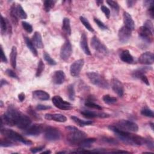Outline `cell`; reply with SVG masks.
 I'll list each match as a JSON object with an SVG mask.
<instances>
[{"mask_svg":"<svg viewBox=\"0 0 154 154\" xmlns=\"http://www.w3.org/2000/svg\"><path fill=\"white\" fill-rule=\"evenodd\" d=\"M108 128L115 133L119 139L125 144L131 146H141L145 143L146 138L131 134L130 132H126L119 130L113 125H110Z\"/></svg>","mask_w":154,"mask_h":154,"instance_id":"cell-1","label":"cell"},{"mask_svg":"<svg viewBox=\"0 0 154 154\" xmlns=\"http://www.w3.org/2000/svg\"><path fill=\"white\" fill-rule=\"evenodd\" d=\"M22 112L17 110L13 106H9L6 112L2 115L1 117V126L7 125L8 126H13L16 125V121Z\"/></svg>","mask_w":154,"mask_h":154,"instance_id":"cell-2","label":"cell"},{"mask_svg":"<svg viewBox=\"0 0 154 154\" xmlns=\"http://www.w3.org/2000/svg\"><path fill=\"white\" fill-rule=\"evenodd\" d=\"M66 129L69 132L67 139L70 144H79L81 141L87 137L86 133L79 130L76 127L67 126L66 127Z\"/></svg>","mask_w":154,"mask_h":154,"instance_id":"cell-3","label":"cell"},{"mask_svg":"<svg viewBox=\"0 0 154 154\" xmlns=\"http://www.w3.org/2000/svg\"><path fill=\"white\" fill-rule=\"evenodd\" d=\"M1 133L4 136H5L7 138H8V139L14 141L20 142V143H22L25 145H27V146L31 145L32 143L31 141L26 140L25 138H23L20 134L17 133V132L14 131L10 129L1 128Z\"/></svg>","mask_w":154,"mask_h":154,"instance_id":"cell-4","label":"cell"},{"mask_svg":"<svg viewBox=\"0 0 154 154\" xmlns=\"http://www.w3.org/2000/svg\"><path fill=\"white\" fill-rule=\"evenodd\" d=\"M87 76L91 83L93 85L103 89H108L109 88V85L107 80L99 73L91 72L87 73Z\"/></svg>","mask_w":154,"mask_h":154,"instance_id":"cell-5","label":"cell"},{"mask_svg":"<svg viewBox=\"0 0 154 154\" xmlns=\"http://www.w3.org/2000/svg\"><path fill=\"white\" fill-rule=\"evenodd\" d=\"M119 130L126 132H137L138 131V125L134 122L126 120H121L114 125Z\"/></svg>","mask_w":154,"mask_h":154,"instance_id":"cell-6","label":"cell"},{"mask_svg":"<svg viewBox=\"0 0 154 154\" xmlns=\"http://www.w3.org/2000/svg\"><path fill=\"white\" fill-rule=\"evenodd\" d=\"M60 131L54 127H47L45 129V138L50 141H56L60 138Z\"/></svg>","mask_w":154,"mask_h":154,"instance_id":"cell-7","label":"cell"},{"mask_svg":"<svg viewBox=\"0 0 154 154\" xmlns=\"http://www.w3.org/2000/svg\"><path fill=\"white\" fill-rule=\"evenodd\" d=\"M139 37L145 42L150 43L153 41V32L149 28L145 26H141L138 30Z\"/></svg>","mask_w":154,"mask_h":154,"instance_id":"cell-8","label":"cell"},{"mask_svg":"<svg viewBox=\"0 0 154 154\" xmlns=\"http://www.w3.org/2000/svg\"><path fill=\"white\" fill-rule=\"evenodd\" d=\"M52 101L53 104L60 109L69 110L72 108V105L69 102L63 100L60 96H54L52 99Z\"/></svg>","mask_w":154,"mask_h":154,"instance_id":"cell-9","label":"cell"},{"mask_svg":"<svg viewBox=\"0 0 154 154\" xmlns=\"http://www.w3.org/2000/svg\"><path fill=\"white\" fill-rule=\"evenodd\" d=\"M72 53V48L70 42L69 40L65 41L60 49V58L64 60H67Z\"/></svg>","mask_w":154,"mask_h":154,"instance_id":"cell-10","label":"cell"},{"mask_svg":"<svg viewBox=\"0 0 154 154\" xmlns=\"http://www.w3.org/2000/svg\"><path fill=\"white\" fill-rule=\"evenodd\" d=\"M91 46L95 51L102 54H106L108 52L107 48L99 40L96 36H93L91 40Z\"/></svg>","mask_w":154,"mask_h":154,"instance_id":"cell-11","label":"cell"},{"mask_svg":"<svg viewBox=\"0 0 154 154\" xmlns=\"http://www.w3.org/2000/svg\"><path fill=\"white\" fill-rule=\"evenodd\" d=\"M84 64L83 59H79L74 61L70 67V73L72 76H78Z\"/></svg>","mask_w":154,"mask_h":154,"instance_id":"cell-12","label":"cell"},{"mask_svg":"<svg viewBox=\"0 0 154 154\" xmlns=\"http://www.w3.org/2000/svg\"><path fill=\"white\" fill-rule=\"evenodd\" d=\"M132 35V30L126 27L125 26H122L118 32V37L119 41L122 43H126Z\"/></svg>","mask_w":154,"mask_h":154,"instance_id":"cell-13","label":"cell"},{"mask_svg":"<svg viewBox=\"0 0 154 154\" xmlns=\"http://www.w3.org/2000/svg\"><path fill=\"white\" fill-rule=\"evenodd\" d=\"M31 123V120L30 118L27 116L21 113L16 121V126L19 129H26L30 126Z\"/></svg>","mask_w":154,"mask_h":154,"instance_id":"cell-14","label":"cell"},{"mask_svg":"<svg viewBox=\"0 0 154 154\" xmlns=\"http://www.w3.org/2000/svg\"><path fill=\"white\" fill-rule=\"evenodd\" d=\"M45 128H44L43 125L35 124L28 127L26 129L25 131V134L29 136H36L41 134L42 132H43L45 129Z\"/></svg>","mask_w":154,"mask_h":154,"instance_id":"cell-15","label":"cell"},{"mask_svg":"<svg viewBox=\"0 0 154 154\" xmlns=\"http://www.w3.org/2000/svg\"><path fill=\"white\" fill-rule=\"evenodd\" d=\"M111 88L112 90L120 97H122L124 93V87L121 82L119 79L116 78H113L111 80Z\"/></svg>","mask_w":154,"mask_h":154,"instance_id":"cell-16","label":"cell"},{"mask_svg":"<svg viewBox=\"0 0 154 154\" xmlns=\"http://www.w3.org/2000/svg\"><path fill=\"white\" fill-rule=\"evenodd\" d=\"M138 61L141 64L150 65L154 62V55L151 52H145L138 58Z\"/></svg>","mask_w":154,"mask_h":154,"instance_id":"cell-17","label":"cell"},{"mask_svg":"<svg viewBox=\"0 0 154 154\" xmlns=\"http://www.w3.org/2000/svg\"><path fill=\"white\" fill-rule=\"evenodd\" d=\"M81 114L85 118L88 119H93L95 117H100V118H107L109 117V115L104 113V112H96L94 111H91L89 110H84L81 112Z\"/></svg>","mask_w":154,"mask_h":154,"instance_id":"cell-18","label":"cell"},{"mask_svg":"<svg viewBox=\"0 0 154 154\" xmlns=\"http://www.w3.org/2000/svg\"><path fill=\"white\" fill-rule=\"evenodd\" d=\"M66 79V75L63 70H58L54 72L52 76V81L57 85L62 84Z\"/></svg>","mask_w":154,"mask_h":154,"instance_id":"cell-19","label":"cell"},{"mask_svg":"<svg viewBox=\"0 0 154 154\" xmlns=\"http://www.w3.org/2000/svg\"><path fill=\"white\" fill-rule=\"evenodd\" d=\"M123 22L125 24L124 26L129 28L132 31L134 30L135 28V23L131 14L128 12L125 11L123 14Z\"/></svg>","mask_w":154,"mask_h":154,"instance_id":"cell-20","label":"cell"},{"mask_svg":"<svg viewBox=\"0 0 154 154\" xmlns=\"http://www.w3.org/2000/svg\"><path fill=\"white\" fill-rule=\"evenodd\" d=\"M80 46L83 52L87 55H91V52L87 43V37L85 32L82 33L80 40Z\"/></svg>","mask_w":154,"mask_h":154,"instance_id":"cell-21","label":"cell"},{"mask_svg":"<svg viewBox=\"0 0 154 154\" xmlns=\"http://www.w3.org/2000/svg\"><path fill=\"white\" fill-rule=\"evenodd\" d=\"M45 118L47 120H54L61 123H64L67 121V117L61 114H46Z\"/></svg>","mask_w":154,"mask_h":154,"instance_id":"cell-22","label":"cell"},{"mask_svg":"<svg viewBox=\"0 0 154 154\" xmlns=\"http://www.w3.org/2000/svg\"><path fill=\"white\" fill-rule=\"evenodd\" d=\"M32 96L34 98L40 100H47L50 98V95L49 93L41 90L34 91L32 92Z\"/></svg>","mask_w":154,"mask_h":154,"instance_id":"cell-23","label":"cell"},{"mask_svg":"<svg viewBox=\"0 0 154 154\" xmlns=\"http://www.w3.org/2000/svg\"><path fill=\"white\" fill-rule=\"evenodd\" d=\"M32 41L36 48L38 49H42L43 48L42 38L40 32L37 31H35L34 32L32 37Z\"/></svg>","mask_w":154,"mask_h":154,"instance_id":"cell-24","label":"cell"},{"mask_svg":"<svg viewBox=\"0 0 154 154\" xmlns=\"http://www.w3.org/2000/svg\"><path fill=\"white\" fill-rule=\"evenodd\" d=\"M120 57L122 61L128 64H131L134 61V58L128 50L123 51L120 54Z\"/></svg>","mask_w":154,"mask_h":154,"instance_id":"cell-25","label":"cell"},{"mask_svg":"<svg viewBox=\"0 0 154 154\" xmlns=\"http://www.w3.org/2000/svg\"><path fill=\"white\" fill-rule=\"evenodd\" d=\"M24 38H25V43H26L28 48L30 50V51L32 52V54H33L34 56L37 57L38 55L37 51V49L35 47V45H34L32 40H31L30 38H29L28 37H26V36L24 37Z\"/></svg>","mask_w":154,"mask_h":154,"instance_id":"cell-26","label":"cell"},{"mask_svg":"<svg viewBox=\"0 0 154 154\" xmlns=\"http://www.w3.org/2000/svg\"><path fill=\"white\" fill-rule=\"evenodd\" d=\"M62 29L63 31L68 35H70L71 34V27L70 19L67 17H64L63 20L62 25Z\"/></svg>","mask_w":154,"mask_h":154,"instance_id":"cell-27","label":"cell"},{"mask_svg":"<svg viewBox=\"0 0 154 154\" xmlns=\"http://www.w3.org/2000/svg\"><path fill=\"white\" fill-rule=\"evenodd\" d=\"M148 67H143L141 68H138L134 70L132 73V76L134 78H137V79H140V78L144 75L148 70H149Z\"/></svg>","mask_w":154,"mask_h":154,"instance_id":"cell-28","label":"cell"},{"mask_svg":"<svg viewBox=\"0 0 154 154\" xmlns=\"http://www.w3.org/2000/svg\"><path fill=\"white\" fill-rule=\"evenodd\" d=\"M96 141V139L94 138H85L82 141L80 142L78 144L81 148L82 149H87L91 146V144Z\"/></svg>","mask_w":154,"mask_h":154,"instance_id":"cell-29","label":"cell"},{"mask_svg":"<svg viewBox=\"0 0 154 154\" xmlns=\"http://www.w3.org/2000/svg\"><path fill=\"white\" fill-rule=\"evenodd\" d=\"M17 48L16 46H13L11 48L10 57V63L11 66L15 69L16 67V58H17Z\"/></svg>","mask_w":154,"mask_h":154,"instance_id":"cell-30","label":"cell"},{"mask_svg":"<svg viewBox=\"0 0 154 154\" xmlns=\"http://www.w3.org/2000/svg\"><path fill=\"white\" fill-rule=\"evenodd\" d=\"M10 16H11V20L13 22V23L17 25L18 23V16L17 14V11H16V6L14 5V4H13V5L11 7V9H10Z\"/></svg>","mask_w":154,"mask_h":154,"instance_id":"cell-31","label":"cell"},{"mask_svg":"<svg viewBox=\"0 0 154 154\" xmlns=\"http://www.w3.org/2000/svg\"><path fill=\"white\" fill-rule=\"evenodd\" d=\"M71 119H72V120L76 123L78 125L80 126H87V125H90L93 123L92 121L90 120H87V121H84L82 120L81 119H80L79 118L75 116H71Z\"/></svg>","mask_w":154,"mask_h":154,"instance_id":"cell-32","label":"cell"},{"mask_svg":"<svg viewBox=\"0 0 154 154\" xmlns=\"http://www.w3.org/2000/svg\"><path fill=\"white\" fill-rule=\"evenodd\" d=\"M9 22L7 19H5L2 16L1 17V32L2 34H5L7 30H9L8 28Z\"/></svg>","mask_w":154,"mask_h":154,"instance_id":"cell-33","label":"cell"},{"mask_svg":"<svg viewBox=\"0 0 154 154\" xmlns=\"http://www.w3.org/2000/svg\"><path fill=\"white\" fill-rule=\"evenodd\" d=\"M57 1L55 0H46L44 1V9L46 12L49 11L55 5Z\"/></svg>","mask_w":154,"mask_h":154,"instance_id":"cell-34","label":"cell"},{"mask_svg":"<svg viewBox=\"0 0 154 154\" xmlns=\"http://www.w3.org/2000/svg\"><path fill=\"white\" fill-rule=\"evenodd\" d=\"M16 11L17 16L22 19H25L27 18V14L23 9L22 7L20 4H17L16 6Z\"/></svg>","mask_w":154,"mask_h":154,"instance_id":"cell-35","label":"cell"},{"mask_svg":"<svg viewBox=\"0 0 154 154\" xmlns=\"http://www.w3.org/2000/svg\"><path fill=\"white\" fill-rule=\"evenodd\" d=\"M79 20L81 22V23L83 24V25L90 32H93L94 31V29L91 26V25H90V22H88V20L85 18L83 16H80L79 17Z\"/></svg>","mask_w":154,"mask_h":154,"instance_id":"cell-36","label":"cell"},{"mask_svg":"<svg viewBox=\"0 0 154 154\" xmlns=\"http://www.w3.org/2000/svg\"><path fill=\"white\" fill-rule=\"evenodd\" d=\"M106 2L112 8L113 11L118 13V12L119 11V4L117 3V1L109 0V1H106Z\"/></svg>","mask_w":154,"mask_h":154,"instance_id":"cell-37","label":"cell"},{"mask_svg":"<svg viewBox=\"0 0 154 154\" xmlns=\"http://www.w3.org/2000/svg\"><path fill=\"white\" fill-rule=\"evenodd\" d=\"M67 92L69 98L71 100H74L75 98V92L74 90V85L73 84H70L67 87Z\"/></svg>","mask_w":154,"mask_h":154,"instance_id":"cell-38","label":"cell"},{"mask_svg":"<svg viewBox=\"0 0 154 154\" xmlns=\"http://www.w3.org/2000/svg\"><path fill=\"white\" fill-rule=\"evenodd\" d=\"M103 100L105 103L108 104H113L117 102V98L112 97L109 94H106L103 96Z\"/></svg>","mask_w":154,"mask_h":154,"instance_id":"cell-39","label":"cell"},{"mask_svg":"<svg viewBox=\"0 0 154 154\" xmlns=\"http://www.w3.org/2000/svg\"><path fill=\"white\" fill-rule=\"evenodd\" d=\"M43 58L48 64L51 66H54L57 64V62L50 56V55L48 53L46 52H45L43 54Z\"/></svg>","mask_w":154,"mask_h":154,"instance_id":"cell-40","label":"cell"},{"mask_svg":"<svg viewBox=\"0 0 154 154\" xmlns=\"http://www.w3.org/2000/svg\"><path fill=\"white\" fill-rule=\"evenodd\" d=\"M44 69H45V64L43 63V62L42 60H40V61L38 63L35 76L37 77L40 76L41 75V74L42 73L43 71L44 70Z\"/></svg>","mask_w":154,"mask_h":154,"instance_id":"cell-41","label":"cell"},{"mask_svg":"<svg viewBox=\"0 0 154 154\" xmlns=\"http://www.w3.org/2000/svg\"><path fill=\"white\" fill-rule=\"evenodd\" d=\"M85 105L86 106H87V107L94 108V109H98V110H101L102 109L101 106L96 104V103H94V102H93L91 100H87L85 102Z\"/></svg>","mask_w":154,"mask_h":154,"instance_id":"cell-42","label":"cell"},{"mask_svg":"<svg viewBox=\"0 0 154 154\" xmlns=\"http://www.w3.org/2000/svg\"><path fill=\"white\" fill-rule=\"evenodd\" d=\"M141 114L144 116L148 117H151L153 118L154 117V114L152 110L148 108H144L141 111Z\"/></svg>","mask_w":154,"mask_h":154,"instance_id":"cell-43","label":"cell"},{"mask_svg":"<svg viewBox=\"0 0 154 154\" xmlns=\"http://www.w3.org/2000/svg\"><path fill=\"white\" fill-rule=\"evenodd\" d=\"M22 25L24 29L28 33H31L32 32V26L31 24H29L28 22L26 21H22Z\"/></svg>","mask_w":154,"mask_h":154,"instance_id":"cell-44","label":"cell"},{"mask_svg":"<svg viewBox=\"0 0 154 154\" xmlns=\"http://www.w3.org/2000/svg\"><path fill=\"white\" fill-rule=\"evenodd\" d=\"M13 144V142L11 141V140L7 138L5 140H1V143H0V146L1 147H11Z\"/></svg>","mask_w":154,"mask_h":154,"instance_id":"cell-45","label":"cell"},{"mask_svg":"<svg viewBox=\"0 0 154 154\" xmlns=\"http://www.w3.org/2000/svg\"><path fill=\"white\" fill-rule=\"evenodd\" d=\"M94 21L95 22V23L97 24V25L99 27V28L102 30H106L108 29V27L101 21L99 19L94 17Z\"/></svg>","mask_w":154,"mask_h":154,"instance_id":"cell-46","label":"cell"},{"mask_svg":"<svg viewBox=\"0 0 154 154\" xmlns=\"http://www.w3.org/2000/svg\"><path fill=\"white\" fill-rule=\"evenodd\" d=\"M102 140L109 144L116 145L118 144V141L116 140H115L112 138H110V137H104V138H103Z\"/></svg>","mask_w":154,"mask_h":154,"instance_id":"cell-47","label":"cell"},{"mask_svg":"<svg viewBox=\"0 0 154 154\" xmlns=\"http://www.w3.org/2000/svg\"><path fill=\"white\" fill-rule=\"evenodd\" d=\"M100 8H101V10L102 11V12L105 14L106 17L107 19H109V17H110V10H109V9L105 5H102Z\"/></svg>","mask_w":154,"mask_h":154,"instance_id":"cell-48","label":"cell"},{"mask_svg":"<svg viewBox=\"0 0 154 154\" xmlns=\"http://www.w3.org/2000/svg\"><path fill=\"white\" fill-rule=\"evenodd\" d=\"M5 73H6V74H7L8 76L11 77V78H15V79H18V76H17V75H16V73L13 70H12L11 69H7L5 70Z\"/></svg>","mask_w":154,"mask_h":154,"instance_id":"cell-49","label":"cell"},{"mask_svg":"<svg viewBox=\"0 0 154 154\" xmlns=\"http://www.w3.org/2000/svg\"><path fill=\"white\" fill-rule=\"evenodd\" d=\"M148 148L150 149L151 150H153V146H154V144H153V142L152 140H150V139H146L145 140V143H144Z\"/></svg>","mask_w":154,"mask_h":154,"instance_id":"cell-50","label":"cell"},{"mask_svg":"<svg viewBox=\"0 0 154 154\" xmlns=\"http://www.w3.org/2000/svg\"><path fill=\"white\" fill-rule=\"evenodd\" d=\"M50 108H51V106L42 105V104H38L36 106V109L38 110H46V109H48Z\"/></svg>","mask_w":154,"mask_h":154,"instance_id":"cell-51","label":"cell"},{"mask_svg":"<svg viewBox=\"0 0 154 154\" xmlns=\"http://www.w3.org/2000/svg\"><path fill=\"white\" fill-rule=\"evenodd\" d=\"M144 26H146L147 28H149L151 31H153V23L152 22L151 20H146L145 22V23H144Z\"/></svg>","mask_w":154,"mask_h":154,"instance_id":"cell-52","label":"cell"},{"mask_svg":"<svg viewBox=\"0 0 154 154\" xmlns=\"http://www.w3.org/2000/svg\"><path fill=\"white\" fill-rule=\"evenodd\" d=\"M1 60L2 62L4 63H7V59L6 57V55H5V53L4 52L3 48H2V46L1 47Z\"/></svg>","mask_w":154,"mask_h":154,"instance_id":"cell-53","label":"cell"},{"mask_svg":"<svg viewBox=\"0 0 154 154\" xmlns=\"http://www.w3.org/2000/svg\"><path fill=\"white\" fill-rule=\"evenodd\" d=\"M45 148V146H39V147H34L31 149V152L33 153L40 152L41 150H42L43 149Z\"/></svg>","mask_w":154,"mask_h":154,"instance_id":"cell-54","label":"cell"},{"mask_svg":"<svg viewBox=\"0 0 154 154\" xmlns=\"http://www.w3.org/2000/svg\"><path fill=\"white\" fill-rule=\"evenodd\" d=\"M140 79L144 82L147 85H150V83H149V81L147 78V76L145 75H143L141 78H140Z\"/></svg>","mask_w":154,"mask_h":154,"instance_id":"cell-55","label":"cell"},{"mask_svg":"<svg viewBox=\"0 0 154 154\" xmlns=\"http://www.w3.org/2000/svg\"><path fill=\"white\" fill-rule=\"evenodd\" d=\"M18 99H19V100L20 102H23V101L25 100V95L24 93L22 92V93H20V94H19V95H18Z\"/></svg>","mask_w":154,"mask_h":154,"instance_id":"cell-56","label":"cell"},{"mask_svg":"<svg viewBox=\"0 0 154 154\" xmlns=\"http://www.w3.org/2000/svg\"><path fill=\"white\" fill-rule=\"evenodd\" d=\"M135 1H126V3H127V5H128V7H131L134 5V4H135Z\"/></svg>","mask_w":154,"mask_h":154,"instance_id":"cell-57","label":"cell"},{"mask_svg":"<svg viewBox=\"0 0 154 154\" xmlns=\"http://www.w3.org/2000/svg\"><path fill=\"white\" fill-rule=\"evenodd\" d=\"M1 87H2L4 85H7V84H8V82H7V81H6L5 79H2L1 80Z\"/></svg>","mask_w":154,"mask_h":154,"instance_id":"cell-58","label":"cell"},{"mask_svg":"<svg viewBox=\"0 0 154 154\" xmlns=\"http://www.w3.org/2000/svg\"><path fill=\"white\" fill-rule=\"evenodd\" d=\"M111 153H129V152L125 150H117L114 152H111Z\"/></svg>","mask_w":154,"mask_h":154,"instance_id":"cell-59","label":"cell"},{"mask_svg":"<svg viewBox=\"0 0 154 154\" xmlns=\"http://www.w3.org/2000/svg\"><path fill=\"white\" fill-rule=\"evenodd\" d=\"M102 2H103L102 1H96V3L98 5H100Z\"/></svg>","mask_w":154,"mask_h":154,"instance_id":"cell-60","label":"cell"},{"mask_svg":"<svg viewBox=\"0 0 154 154\" xmlns=\"http://www.w3.org/2000/svg\"><path fill=\"white\" fill-rule=\"evenodd\" d=\"M51 152L50 150H46V151H43L42 152V153H51Z\"/></svg>","mask_w":154,"mask_h":154,"instance_id":"cell-61","label":"cell"},{"mask_svg":"<svg viewBox=\"0 0 154 154\" xmlns=\"http://www.w3.org/2000/svg\"><path fill=\"white\" fill-rule=\"evenodd\" d=\"M150 126H151V128H152V129L153 130V123H150Z\"/></svg>","mask_w":154,"mask_h":154,"instance_id":"cell-62","label":"cell"},{"mask_svg":"<svg viewBox=\"0 0 154 154\" xmlns=\"http://www.w3.org/2000/svg\"><path fill=\"white\" fill-rule=\"evenodd\" d=\"M58 153H66V152H64V151H61V152H57Z\"/></svg>","mask_w":154,"mask_h":154,"instance_id":"cell-63","label":"cell"},{"mask_svg":"<svg viewBox=\"0 0 154 154\" xmlns=\"http://www.w3.org/2000/svg\"><path fill=\"white\" fill-rule=\"evenodd\" d=\"M0 102H1V106H3V103H2V100H1V101H0Z\"/></svg>","mask_w":154,"mask_h":154,"instance_id":"cell-64","label":"cell"}]
</instances>
